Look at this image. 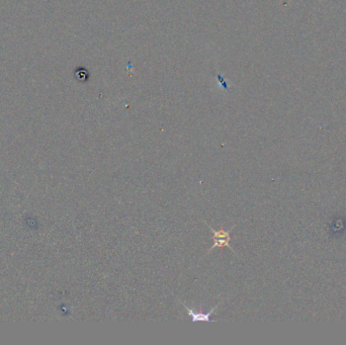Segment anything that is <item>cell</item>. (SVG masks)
Returning a JSON list of instances; mask_svg holds the SVG:
<instances>
[{"instance_id":"cell-2","label":"cell","mask_w":346,"mask_h":345,"mask_svg":"<svg viewBox=\"0 0 346 345\" xmlns=\"http://www.w3.org/2000/svg\"><path fill=\"white\" fill-rule=\"evenodd\" d=\"M230 240H231V237H229V238H218V239H215L214 244L212 245V247L210 248V250L207 252V254L210 253L214 248H217V247H219V248L227 247V248H229L231 251H233V252L235 253L234 249H233L232 246L230 245Z\"/></svg>"},{"instance_id":"cell-3","label":"cell","mask_w":346,"mask_h":345,"mask_svg":"<svg viewBox=\"0 0 346 345\" xmlns=\"http://www.w3.org/2000/svg\"><path fill=\"white\" fill-rule=\"evenodd\" d=\"M205 224L210 228V230L212 231V234H213V238L214 239H218V238H229V237H231V232H232V230L235 228V225L229 230V231H225V230H224L223 228H221L219 231H217V230H215V229H213L209 224H208V223H205Z\"/></svg>"},{"instance_id":"cell-1","label":"cell","mask_w":346,"mask_h":345,"mask_svg":"<svg viewBox=\"0 0 346 345\" xmlns=\"http://www.w3.org/2000/svg\"><path fill=\"white\" fill-rule=\"evenodd\" d=\"M179 302H180V304H182L183 307H185V308L187 309L188 314H189V316L192 318V322H197V321L212 322V320H211V315L214 314V313L217 311V309L219 308V305H220V304H218V305H217L215 308L211 309L210 312L203 313V312H201V311H199V312L194 311V310H192V308H190L188 305H186V304L183 303V302H181V301H179Z\"/></svg>"}]
</instances>
